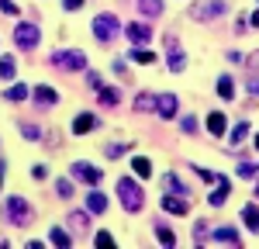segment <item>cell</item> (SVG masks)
<instances>
[{"label":"cell","mask_w":259,"mask_h":249,"mask_svg":"<svg viewBox=\"0 0 259 249\" xmlns=\"http://www.w3.org/2000/svg\"><path fill=\"white\" fill-rule=\"evenodd\" d=\"M118 197H121V204H124V211H139L145 204V190L135 180H128V177L118 180Z\"/></svg>","instance_id":"6da1fadb"},{"label":"cell","mask_w":259,"mask_h":249,"mask_svg":"<svg viewBox=\"0 0 259 249\" xmlns=\"http://www.w3.org/2000/svg\"><path fill=\"white\" fill-rule=\"evenodd\" d=\"M4 211H7V222H14V225H21V228H28V225H31V218H35L31 208L24 204L21 197H7V208H4Z\"/></svg>","instance_id":"7a4b0ae2"},{"label":"cell","mask_w":259,"mask_h":249,"mask_svg":"<svg viewBox=\"0 0 259 249\" xmlns=\"http://www.w3.org/2000/svg\"><path fill=\"white\" fill-rule=\"evenodd\" d=\"M52 66H59V69H87V56L76 52V49H59V52H52Z\"/></svg>","instance_id":"3957f363"},{"label":"cell","mask_w":259,"mask_h":249,"mask_svg":"<svg viewBox=\"0 0 259 249\" xmlns=\"http://www.w3.org/2000/svg\"><path fill=\"white\" fill-rule=\"evenodd\" d=\"M121 31V24L114 14H97L94 18V35H97V42H114V35Z\"/></svg>","instance_id":"277c9868"},{"label":"cell","mask_w":259,"mask_h":249,"mask_svg":"<svg viewBox=\"0 0 259 249\" xmlns=\"http://www.w3.org/2000/svg\"><path fill=\"white\" fill-rule=\"evenodd\" d=\"M14 42H18V49H35L38 45V24H18Z\"/></svg>","instance_id":"5b68a950"},{"label":"cell","mask_w":259,"mask_h":249,"mask_svg":"<svg viewBox=\"0 0 259 249\" xmlns=\"http://www.w3.org/2000/svg\"><path fill=\"white\" fill-rule=\"evenodd\" d=\"M166 59H169V69H173V73H183V69H187V56H183V49H180L177 38H166Z\"/></svg>","instance_id":"8992f818"},{"label":"cell","mask_w":259,"mask_h":249,"mask_svg":"<svg viewBox=\"0 0 259 249\" xmlns=\"http://www.w3.org/2000/svg\"><path fill=\"white\" fill-rule=\"evenodd\" d=\"M73 177H76V180H83V184H90V187H97L100 184V170L97 166H90V163H73Z\"/></svg>","instance_id":"52a82bcc"},{"label":"cell","mask_w":259,"mask_h":249,"mask_svg":"<svg viewBox=\"0 0 259 249\" xmlns=\"http://www.w3.org/2000/svg\"><path fill=\"white\" fill-rule=\"evenodd\" d=\"M177 94H159V97H156V114H159V118H173V114H177Z\"/></svg>","instance_id":"ba28073f"},{"label":"cell","mask_w":259,"mask_h":249,"mask_svg":"<svg viewBox=\"0 0 259 249\" xmlns=\"http://www.w3.org/2000/svg\"><path fill=\"white\" fill-rule=\"evenodd\" d=\"M124 35H128V42H135V45H145V42L152 38L149 24H139V21H132V24L124 28Z\"/></svg>","instance_id":"9c48e42d"},{"label":"cell","mask_w":259,"mask_h":249,"mask_svg":"<svg viewBox=\"0 0 259 249\" xmlns=\"http://www.w3.org/2000/svg\"><path fill=\"white\" fill-rule=\"evenodd\" d=\"M190 14H194V18H200V21H207V18H214V14H225V4H221V0H207V4L194 7Z\"/></svg>","instance_id":"30bf717a"},{"label":"cell","mask_w":259,"mask_h":249,"mask_svg":"<svg viewBox=\"0 0 259 249\" xmlns=\"http://www.w3.org/2000/svg\"><path fill=\"white\" fill-rule=\"evenodd\" d=\"M31 97H35V104H41V107L59 104V94H56L52 87H35V90H31Z\"/></svg>","instance_id":"8fae6325"},{"label":"cell","mask_w":259,"mask_h":249,"mask_svg":"<svg viewBox=\"0 0 259 249\" xmlns=\"http://www.w3.org/2000/svg\"><path fill=\"white\" fill-rule=\"evenodd\" d=\"M211 239H214V242H225V246H242V239H239V232H235V228H214V235H211Z\"/></svg>","instance_id":"7c38bea8"},{"label":"cell","mask_w":259,"mask_h":249,"mask_svg":"<svg viewBox=\"0 0 259 249\" xmlns=\"http://www.w3.org/2000/svg\"><path fill=\"white\" fill-rule=\"evenodd\" d=\"M97 128V118L94 114H76V121H73V132L76 135H87V132H94Z\"/></svg>","instance_id":"4fadbf2b"},{"label":"cell","mask_w":259,"mask_h":249,"mask_svg":"<svg viewBox=\"0 0 259 249\" xmlns=\"http://www.w3.org/2000/svg\"><path fill=\"white\" fill-rule=\"evenodd\" d=\"M225 128H228V118H225V114H221V111H214V114H211V118H207V132H211V135H225Z\"/></svg>","instance_id":"5bb4252c"},{"label":"cell","mask_w":259,"mask_h":249,"mask_svg":"<svg viewBox=\"0 0 259 249\" xmlns=\"http://www.w3.org/2000/svg\"><path fill=\"white\" fill-rule=\"evenodd\" d=\"M87 208H90V215H104V211H107V197H104L100 190H94V194L87 197Z\"/></svg>","instance_id":"9a60e30c"},{"label":"cell","mask_w":259,"mask_h":249,"mask_svg":"<svg viewBox=\"0 0 259 249\" xmlns=\"http://www.w3.org/2000/svg\"><path fill=\"white\" fill-rule=\"evenodd\" d=\"M242 222L249 225V232H259V208L256 204H245V208H242Z\"/></svg>","instance_id":"2e32d148"},{"label":"cell","mask_w":259,"mask_h":249,"mask_svg":"<svg viewBox=\"0 0 259 249\" xmlns=\"http://www.w3.org/2000/svg\"><path fill=\"white\" fill-rule=\"evenodd\" d=\"M100 104H104V107H114V104L121 101V90L118 87H100V97H97Z\"/></svg>","instance_id":"e0dca14e"},{"label":"cell","mask_w":259,"mask_h":249,"mask_svg":"<svg viewBox=\"0 0 259 249\" xmlns=\"http://www.w3.org/2000/svg\"><path fill=\"white\" fill-rule=\"evenodd\" d=\"M228 194H232V184L221 177V187H214V190H211V197H207V201L218 208V204H225V197H228Z\"/></svg>","instance_id":"ac0fdd59"},{"label":"cell","mask_w":259,"mask_h":249,"mask_svg":"<svg viewBox=\"0 0 259 249\" xmlns=\"http://www.w3.org/2000/svg\"><path fill=\"white\" fill-rule=\"evenodd\" d=\"M14 73H18L14 56H0V80H14Z\"/></svg>","instance_id":"d6986e66"},{"label":"cell","mask_w":259,"mask_h":249,"mask_svg":"<svg viewBox=\"0 0 259 249\" xmlns=\"http://www.w3.org/2000/svg\"><path fill=\"white\" fill-rule=\"evenodd\" d=\"M162 208H166L169 215H187V201H183V197H166V194H162Z\"/></svg>","instance_id":"ffe728a7"},{"label":"cell","mask_w":259,"mask_h":249,"mask_svg":"<svg viewBox=\"0 0 259 249\" xmlns=\"http://www.w3.org/2000/svg\"><path fill=\"white\" fill-rule=\"evenodd\" d=\"M49 242H52V246H59V249H69V246H73V239H69L62 228H52V232H49Z\"/></svg>","instance_id":"44dd1931"},{"label":"cell","mask_w":259,"mask_h":249,"mask_svg":"<svg viewBox=\"0 0 259 249\" xmlns=\"http://www.w3.org/2000/svg\"><path fill=\"white\" fill-rule=\"evenodd\" d=\"M139 11L149 14V18H156V14H162V0H139Z\"/></svg>","instance_id":"7402d4cb"},{"label":"cell","mask_w":259,"mask_h":249,"mask_svg":"<svg viewBox=\"0 0 259 249\" xmlns=\"http://www.w3.org/2000/svg\"><path fill=\"white\" fill-rule=\"evenodd\" d=\"M135 111H156V94H139L135 97Z\"/></svg>","instance_id":"603a6c76"},{"label":"cell","mask_w":259,"mask_h":249,"mask_svg":"<svg viewBox=\"0 0 259 249\" xmlns=\"http://www.w3.org/2000/svg\"><path fill=\"white\" fill-rule=\"evenodd\" d=\"M166 187H169V190H173V194H180V197H187V184H183V180H180L177 173H166Z\"/></svg>","instance_id":"cb8c5ba5"},{"label":"cell","mask_w":259,"mask_h":249,"mask_svg":"<svg viewBox=\"0 0 259 249\" xmlns=\"http://www.w3.org/2000/svg\"><path fill=\"white\" fill-rule=\"evenodd\" d=\"M69 225L76 228V232H87V228H90V215H83V211H73V215H69Z\"/></svg>","instance_id":"d4e9b609"},{"label":"cell","mask_w":259,"mask_h":249,"mask_svg":"<svg viewBox=\"0 0 259 249\" xmlns=\"http://www.w3.org/2000/svg\"><path fill=\"white\" fill-rule=\"evenodd\" d=\"M4 97H7V101H14V104H18V101H28V87H24V83H14Z\"/></svg>","instance_id":"484cf974"},{"label":"cell","mask_w":259,"mask_h":249,"mask_svg":"<svg viewBox=\"0 0 259 249\" xmlns=\"http://www.w3.org/2000/svg\"><path fill=\"white\" fill-rule=\"evenodd\" d=\"M132 170H135L139 177H149V173H152V163H149L145 156H135V159H132Z\"/></svg>","instance_id":"4316f807"},{"label":"cell","mask_w":259,"mask_h":249,"mask_svg":"<svg viewBox=\"0 0 259 249\" xmlns=\"http://www.w3.org/2000/svg\"><path fill=\"white\" fill-rule=\"evenodd\" d=\"M132 59L142 62V66H149V62H156V56H152L149 49H139V45H135V49H132Z\"/></svg>","instance_id":"83f0119b"},{"label":"cell","mask_w":259,"mask_h":249,"mask_svg":"<svg viewBox=\"0 0 259 249\" xmlns=\"http://www.w3.org/2000/svg\"><path fill=\"white\" fill-rule=\"evenodd\" d=\"M232 90H235V87H232V76H221V80H218V94H221V101H232Z\"/></svg>","instance_id":"f1b7e54d"},{"label":"cell","mask_w":259,"mask_h":249,"mask_svg":"<svg viewBox=\"0 0 259 249\" xmlns=\"http://www.w3.org/2000/svg\"><path fill=\"white\" fill-rule=\"evenodd\" d=\"M156 235H159V242H162V246H177V235H173V232H169L166 225L156 228Z\"/></svg>","instance_id":"f546056e"},{"label":"cell","mask_w":259,"mask_h":249,"mask_svg":"<svg viewBox=\"0 0 259 249\" xmlns=\"http://www.w3.org/2000/svg\"><path fill=\"white\" fill-rule=\"evenodd\" d=\"M180 128H183V135H194V132H197V118H194V114H187V118L180 121Z\"/></svg>","instance_id":"4dcf8cb0"},{"label":"cell","mask_w":259,"mask_h":249,"mask_svg":"<svg viewBox=\"0 0 259 249\" xmlns=\"http://www.w3.org/2000/svg\"><path fill=\"white\" fill-rule=\"evenodd\" d=\"M94 242H97V249H107V246H114V235H111V232H97Z\"/></svg>","instance_id":"1f68e13d"},{"label":"cell","mask_w":259,"mask_h":249,"mask_svg":"<svg viewBox=\"0 0 259 249\" xmlns=\"http://www.w3.org/2000/svg\"><path fill=\"white\" fill-rule=\"evenodd\" d=\"M21 135H24V139H38L41 128H38V124H28V121H24V124H21Z\"/></svg>","instance_id":"d6a6232c"},{"label":"cell","mask_w":259,"mask_h":249,"mask_svg":"<svg viewBox=\"0 0 259 249\" xmlns=\"http://www.w3.org/2000/svg\"><path fill=\"white\" fill-rule=\"evenodd\" d=\"M194 173H197L200 180H207V184H214V180H221L218 173H211V170H204V166H194Z\"/></svg>","instance_id":"836d02e7"},{"label":"cell","mask_w":259,"mask_h":249,"mask_svg":"<svg viewBox=\"0 0 259 249\" xmlns=\"http://www.w3.org/2000/svg\"><path fill=\"white\" fill-rule=\"evenodd\" d=\"M249 135V121H242V124H235V132H232V142H242Z\"/></svg>","instance_id":"e575fe53"},{"label":"cell","mask_w":259,"mask_h":249,"mask_svg":"<svg viewBox=\"0 0 259 249\" xmlns=\"http://www.w3.org/2000/svg\"><path fill=\"white\" fill-rule=\"evenodd\" d=\"M256 163H239V177H256Z\"/></svg>","instance_id":"d590c367"},{"label":"cell","mask_w":259,"mask_h":249,"mask_svg":"<svg viewBox=\"0 0 259 249\" xmlns=\"http://www.w3.org/2000/svg\"><path fill=\"white\" fill-rule=\"evenodd\" d=\"M56 190H59V197H73V184H69V180H59Z\"/></svg>","instance_id":"8d00e7d4"},{"label":"cell","mask_w":259,"mask_h":249,"mask_svg":"<svg viewBox=\"0 0 259 249\" xmlns=\"http://www.w3.org/2000/svg\"><path fill=\"white\" fill-rule=\"evenodd\" d=\"M124 149H128V145H107V159H118Z\"/></svg>","instance_id":"74e56055"},{"label":"cell","mask_w":259,"mask_h":249,"mask_svg":"<svg viewBox=\"0 0 259 249\" xmlns=\"http://www.w3.org/2000/svg\"><path fill=\"white\" fill-rule=\"evenodd\" d=\"M0 11H4V14H18V7H14L11 0H0Z\"/></svg>","instance_id":"f35d334b"},{"label":"cell","mask_w":259,"mask_h":249,"mask_svg":"<svg viewBox=\"0 0 259 249\" xmlns=\"http://www.w3.org/2000/svg\"><path fill=\"white\" fill-rule=\"evenodd\" d=\"M245 90H249V94H259V80H256V76H252V80H245Z\"/></svg>","instance_id":"ab89813d"},{"label":"cell","mask_w":259,"mask_h":249,"mask_svg":"<svg viewBox=\"0 0 259 249\" xmlns=\"http://www.w3.org/2000/svg\"><path fill=\"white\" fill-rule=\"evenodd\" d=\"M62 7L66 11H76V7H83V0H62Z\"/></svg>","instance_id":"60d3db41"},{"label":"cell","mask_w":259,"mask_h":249,"mask_svg":"<svg viewBox=\"0 0 259 249\" xmlns=\"http://www.w3.org/2000/svg\"><path fill=\"white\" fill-rule=\"evenodd\" d=\"M249 66H259V52H252V56H249Z\"/></svg>","instance_id":"b9f144b4"},{"label":"cell","mask_w":259,"mask_h":249,"mask_svg":"<svg viewBox=\"0 0 259 249\" xmlns=\"http://www.w3.org/2000/svg\"><path fill=\"white\" fill-rule=\"evenodd\" d=\"M252 24H256V28H259V11H252Z\"/></svg>","instance_id":"7bdbcfd3"},{"label":"cell","mask_w":259,"mask_h":249,"mask_svg":"<svg viewBox=\"0 0 259 249\" xmlns=\"http://www.w3.org/2000/svg\"><path fill=\"white\" fill-rule=\"evenodd\" d=\"M0 173H4V159H0Z\"/></svg>","instance_id":"ee69618b"},{"label":"cell","mask_w":259,"mask_h":249,"mask_svg":"<svg viewBox=\"0 0 259 249\" xmlns=\"http://www.w3.org/2000/svg\"><path fill=\"white\" fill-rule=\"evenodd\" d=\"M256 149H259V135H256Z\"/></svg>","instance_id":"f6af8a7d"},{"label":"cell","mask_w":259,"mask_h":249,"mask_svg":"<svg viewBox=\"0 0 259 249\" xmlns=\"http://www.w3.org/2000/svg\"><path fill=\"white\" fill-rule=\"evenodd\" d=\"M256 194H259V187H256Z\"/></svg>","instance_id":"bcb514c9"}]
</instances>
